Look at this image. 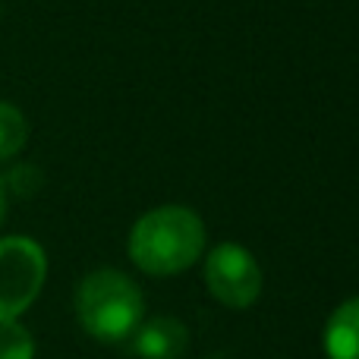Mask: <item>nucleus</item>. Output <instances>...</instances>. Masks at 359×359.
Instances as JSON below:
<instances>
[{
    "label": "nucleus",
    "mask_w": 359,
    "mask_h": 359,
    "mask_svg": "<svg viewBox=\"0 0 359 359\" xmlns=\"http://www.w3.org/2000/svg\"><path fill=\"white\" fill-rule=\"evenodd\" d=\"M205 249V224L192 208L161 205L142 215L130 230V259L151 278H170L198 262Z\"/></svg>",
    "instance_id": "nucleus-1"
},
{
    "label": "nucleus",
    "mask_w": 359,
    "mask_h": 359,
    "mask_svg": "<svg viewBox=\"0 0 359 359\" xmlns=\"http://www.w3.org/2000/svg\"><path fill=\"white\" fill-rule=\"evenodd\" d=\"M76 316L95 341L123 344L145 322V297L130 274L101 268L82 278L76 290Z\"/></svg>",
    "instance_id": "nucleus-2"
},
{
    "label": "nucleus",
    "mask_w": 359,
    "mask_h": 359,
    "mask_svg": "<svg viewBox=\"0 0 359 359\" xmlns=\"http://www.w3.org/2000/svg\"><path fill=\"white\" fill-rule=\"evenodd\" d=\"M48 278V255L29 236L0 240V322H16L38 299Z\"/></svg>",
    "instance_id": "nucleus-3"
},
{
    "label": "nucleus",
    "mask_w": 359,
    "mask_h": 359,
    "mask_svg": "<svg viewBox=\"0 0 359 359\" xmlns=\"http://www.w3.org/2000/svg\"><path fill=\"white\" fill-rule=\"evenodd\" d=\"M208 293L227 309H249L262 297V268L240 243H221L205 259Z\"/></svg>",
    "instance_id": "nucleus-4"
},
{
    "label": "nucleus",
    "mask_w": 359,
    "mask_h": 359,
    "mask_svg": "<svg viewBox=\"0 0 359 359\" xmlns=\"http://www.w3.org/2000/svg\"><path fill=\"white\" fill-rule=\"evenodd\" d=\"M133 341V353L142 359H180L189 347V331L177 322V318H149L136 328Z\"/></svg>",
    "instance_id": "nucleus-5"
},
{
    "label": "nucleus",
    "mask_w": 359,
    "mask_h": 359,
    "mask_svg": "<svg viewBox=\"0 0 359 359\" xmlns=\"http://www.w3.org/2000/svg\"><path fill=\"white\" fill-rule=\"evenodd\" d=\"M328 359H359V297L341 303L325 325Z\"/></svg>",
    "instance_id": "nucleus-6"
},
{
    "label": "nucleus",
    "mask_w": 359,
    "mask_h": 359,
    "mask_svg": "<svg viewBox=\"0 0 359 359\" xmlns=\"http://www.w3.org/2000/svg\"><path fill=\"white\" fill-rule=\"evenodd\" d=\"M25 139H29L25 114L13 107L10 101H0V161H10L13 155H19L25 149Z\"/></svg>",
    "instance_id": "nucleus-7"
},
{
    "label": "nucleus",
    "mask_w": 359,
    "mask_h": 359,
    "mask_svg": "<svg viewBox=\"0 0 359 359\" xmlns=\"http://www.w3.org/2000/svg\"><path fill=\"white\" fill-rule=\"evenodd\" d=\"M0 359H35V341L25 325L0 322Z\"/></svg>",
    "instance_id": "nucleus-8"
},
{
    "label": "nucleus",
    "mask_w": 359,
    "mask_h": 359,
    "mask_svg": "<svg viewBox=\"0 0 359 359\" xmlns=\"http://www.w3.org/2000/svg\"><path fill=\"white\" fill-rule=\"evenodd\" d=\"M4 217H6V183L0 180V224H4Z\"/></svg>",
    "instance_id": "nucleus-9"
}]
</instances>
